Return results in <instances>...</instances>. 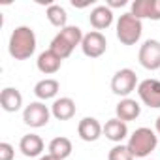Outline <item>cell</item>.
Returning a JSON list of instances; mask_svg holds the SVG:
<instances>
[{
    "label": "cell",
    "instance_id": "cell-20",
    "mask_svg": "<svg viewBox=\"0 0 160 160\" xmlns=\"http://www.w3.org/2000/svg\"><path fill=\"white\" fill-rule=\"evenodd\" d=\"M45 17H47V21L53 27H57L60 30L68 27V13H66V10L60 4H49L47 12H45Z\"/></svg>",
    "mask_w": 160,
    "mask_h": 160
},
{
    "label": "cell",
    "instance_id": "cell-5",
    "mask_svg": "<svg viewBox=\"0 0 160 160\" xmlns=\"http://www.w3.org/2000/svg\"><path fill=\"white\" fill-rule=\"evenodd\" d=\"M51 117V108H47L43 102H30L23 109V122L30 128H43Z\"/></svg>",
    "mask_w": 160,
    "mask_h": 160
},
{
    "label": "cell",
    "instance_id": "cell-11",
    "mask_svg": "<svg viewBox=\"0 0 160 160\" xmlns=\"http://www.w3.org/2000/svg\"><path fill=\"white\" fill-rule=\"evenodd\" d=\"M104 136H106L109 141H113L115 145H117V143H122V141L128 138V126H126L124 121L113 117V119L106 121V124H104Z\"/></svg>",
    "mask_w": 160,
    "mask_h": 160
},
{
    "label": "cell",
    "instance_id": "cell-18",
    "mask_svg": "<svg viewBox=\"0 0 160 160\" xmlns=\"http://www.w3.org/2000/svg\"><path fill=\"white\" fill-rule=\"evenodd\" d=\"M36 66H38V70H40L42 73H45V75H53V73H57V72L60 70V66H62V58H58L51 49H47V51H43V53L38 55Z\"/></svg>",
    "mask_w": 160,
    "mask_h": 160
},
{
    "label": "cell",
    "instance_id": "cell-27",
    "mask_svg": "<svg viewBox=\"0 0 160 160\" xmlns=\"http://www.w3.org/2000/svg\"><path fill=\"white\" fill-rule=\"evenodd\" d=\"M40 160H57V158H53V156H49V154H45V156H40Z\"/></svg>",
    "mask_w": 160,
    "mask_h": 160
},
{
    "label": "cell",
    "instance_id": "cell-26",
    "mask_svg": "<svg viewBox=\"0 0 160 160\" xmlns=\"http://www.w3.org/2000/svg\"><path fill=\"white\" fill-rule=\"evenodd\" d=\"M154 132L160 136V115L156 117V121H154Z\"/></svg>",
    "mask_w": 160,
    "mask_h": 160
},
{
    "label": "cell",
    "instance_id": "cell-19",
    "mask_svg": "<svg viewBox=\"0 0 160 160\" xmlns=\"http://www.w3.org/2000/svg\"><path fill=\"white\" fill-rule=\"evenodd\" d=\"M47 151H49V152H47L49 156H53V158H57V160H66V158L72 154L73 147H72V141H70L68 138L58 136V138H53V139H51Z\"/></svg>",
    "mask_w": 160,
    "mask_h": 160
},
{
    "label": "cell",
    "instance_id": "cell-14",
    "mask_svg": "<svg viewBox=\"0 0 160 160\" xmlns=\"http://www.w3.org/2000/svg\"><path fill=\"white\" fill-rule=\"evenodd\" d=\"M75 102L70 96H60L51 104V115L57 121H70L75 115Z\"/></svg>",
    "mask_w": 160,
    "mask_h": 160
},
{
    "label": "cell",
    "instance_id": "cell-3",
    "mask_svg": "<svg viewBox=\"0 0 160 160\" xmlns=\"http://www.w3.org/2000/svg\"><path fill=\"white\" fill-rule=\"evenodd\" d=\"M117 40L122 45H136L143 34V25L138 17H134L130 12L122 13L117 19Z\"/></svg>",
    "mask_w": 160,
    "mask_h": 160
},
{
    "label": "cell",
    "instance_id": "cell-12",
    "mask_svg": "<svg viewBox=\"0 0 160 160\" xmlns=\"http://www.w3.org/2000/svg\"><path fill=\"white\" fill-rule=\"evenodd\" d=\"M0 108L8 113H15L23 108V94L15 87H6L0 92Z\"/></svg>",
    "mask_w": 160,
    "mask_h": 160
},
{
    "label": "cell",
    "instance_id": "cell-10",
    "mask_svg": "<svg viewBox=\"0 0 160 160\" xmlns=\"http://www.w3.org/2000/svg\"><path fill=\"white\" fill-rule=\"evenodd\" d=\"M77 134H79V138H81L83 141L91 143V141L100 139V136L104 134V126L100 124L98 119H94V117H85V119L79 121V124H77Z\"/></svg>",
    "mask_w": 160,
    "mask_h": 160
},
{
    "label": "cell",
    "instance_id": "cell-21",
    "mask_svg": "<svg viewBox=\"0 0 160 160\" xmlns=\"http://www.w3.org/2000/svg\"><path fill=\"white\" fill-rule=\"evenodd\" d=\"M49 49H51L58 58H62V60H64V58H68V57L72 55V51H73V47H72V45H70V43H68L60 34H57V36L51 40Z\"/></svg>",
    "mask_w": 160,
    "mask_h": 160
},
{
    "label": "cell",
    "instance_id": "cell-13",
    "mask_svg": "<svg viewBox=\"0 0 160 160\" xmlns=\"http://www.w3.org/2000/svg\"><path fill=\"white\" fill-rule=\"evenodd\" d=\"M89 23L94 30H106L113 25V10L108 6H96L91 15H89Z\"/></svg>",
    "mask_w": 160,
    "mask_h": 160
},
{
    "label": "cell",
    "instance_id": "cell-8",
    "mask_svg": "<svg viewBox=\"0 0 160 160\" xmlns=\"http://www.w3.org/2000/svg\"><path fill=\"white\" fill-rule=\"evenodd\" d=\"M139 100L152 109H160V81L158 79H143L138 85Z\"/></svg>",
    "mask_w": 160,
    "mask_h": 160
},
{
    "label": "cell",
    "instance_id": "cell-7",
    "mask_svg": "<svg viewBox=\"0 0 160 160\" xmlns=\"http://www.w3.org/2000/svg\"><path fill=\"white\" fill-rule=\"evenodd\" d=\"M108 49V40L102 32L98 30H91L89 34H85L83 42H81V51L85 57L89 58H98L106 53Z\"/></svg>",
    "mask_w": 160,
    "mask_h": 160
},
{
    "label": "cell",
    "instance_id": "cell-6",
    "mask_svg": "<svg viewBox=\"0 0 160 160\" xmlns=\"http://www.w3.org/2000/svg\"><path fill=\"white\" fill-rule=\"evenodd\" d=\"M138 60L145 70H160V42L158 40H145L139 47Z\"/></svg>",
    "mask_w": 160,
    "mask_h": 160
},
{
    "label": "cell",
    "instance_id": "cell-4",
    "mask_svg": "<svg viewBox=\"0 0 160 160\" xmlns=\"http://www.w3.org/2000/svg\"><path fill=\"white\" fill-rule=\"evenodd\" d=\"M138 75L130 68H121L111 77V91L121 98H128L134 91H138Z\"/></svg>",
    "mask_w": 160,
    "mask_h": 160
},
{
    "label": "cell",
    "instance_id": "cell-23",
    "mask_svg": "<svg viewBox=\"0 0 160 160\" xmlns=\"http://www.w3.org/2000/svg\"><path fill=\"white\" fill-rule=\"evenodd\" d=\"M108 160H134V154L130 152V149L122 143H117L109 149L108 152Z\"/></svg>",
    "mask_w": 160,
    "mask_h": 160
},
{
    "label": "cell",
    "instance_id": "cell-22",
    "mask_svg": "<svg viewBox=\"0 0 160 160\" xmlns=\"http://www.w3.org/2000/svg\"><path fill=\"white\" fill-rule=\"evenodd\" d=\"M58 34L75 49L77 45H81V42H83V38H85V34L81 32V28H79V27H72V25H68L66 28H62V30H58Z\"/></svg>",
    "mask_w": 160,
    "mask_h": 160
},
{
    "label": "cell",
    "instance_id": "cell-1",
    "mask_svg": "<svg viewBox=\"0 0 160 160\" xmlns=\"http://www.w3.org/2000/svg\"><path fill=\"white\" fill-rule=\"evenodd\" d=\"M8 51L12 55V58L15 60H27L34 55L36 51V34L30 27L21 25L17 28H13L10 42H8Z\"/></svg>",
    "mask_w": 160,
    "mask_h": 160
},
{
    "label": "cell",
    "instance_id": "cell-28",
    "mask_svg": "<svg viewBox=\"0 0 160 160\" xmlns=\"http://www.w3.org/2000/svg\"><path fill=\"white\" fill-rule=\"evenodd\" d=\"M145 160H149V158H145Z\"/></svg>",
    "mask_w": 160,
    "mask_h": 160
},
{
    "label": "cell",
    "instance_id": "cell-2",
    "mask_svg": "<svg viewBox=\"0 0 160 160\" xmlns=\"http://www.w3.org/2000/svg\"><path fill=\"white\" fill-rule=\"evenodd\" d=\"M156 145H158V134L147 126L134 130L128 136V143H126V147L130 149L134 158H141V160H145L156 149Z\"/></svg>",
    "mask_w": 160,
    "mask_h": 160
},
{
    "label": "cell",
    "instance_id": "cell-17",
    "mask_svg": "<svg viewBox=\"0 0 160 160\" xmlns=\"http://www.w3.org/2000/svg\"><path fill=\"white\" fill-rule=\"evenodd\" d=\"M58 91H60V83L53 77H45V79H42V81H38L34 85V94L40 102H45V100H51V98L57 100Z\"/></svg>",
    "mask_w": 160,
    "mask_h": 160
},
{
    "label": "cell",
    "instance_id": "cell-15",
    "mask_svg": "<svg viewBox=\"0 0 160 160\" xmlns=\"http://www.w3.org/2000/svg\"><path fill=\"white\" fill-rule=\"evenodd\" d=\"M141 113V106L134 100V98H122L117 106H115V117L124 121V122H130V121H136Z\"/></svg>",
    "mask_w": 160,
    "mask_h": 160
},
{
    "label": "cell",
    "instance_id": "cell-9",
    "mask_svg": "<svg viewBox=\"0 0 160 160\" xmlns=\"http://www.w3.org/2000/svg\"><path fill=\"white\" fill-rule=\"evenodd\" d=\"M130 13L139 21L143 19L160 21V0H134Z\"/></svg>",
    "mask_w": 160,
    "mask_h": 160
},
{
    "label": "cell",
    "instance_id": "cell-16",
    "mask_svg": "<svg viewBox=\"0 0 160 160\" xmlns=\"http://www.w3.org/2000/svg\"><path fill=\"white\" fill-rule=\"evenodd\" d=\"M43 139L38 134H27L21 138L19 141V151L27 156V158H36L43 152Z\"/></svg>",
    "mask_w": 160,
    "mask_h": 160
},
{
    "label": "cell",
    "instance_id": "cell-24",
    "mask_svg": "<svg viewBox=\"0 0 160 160\" xmlns=\"http://www.w3.org/2000/svg\"><path fill=\"white\" fill-rule=\"evenodd\" d=\"M13 156H15V149L12 143L8 141L0 143V160H13Z\"/></svg>",
    "mask_w": 160,
    "mask_h": 160
},
{
    "label": "cell",
    "instance_id": "cell-25",
    "mask_svg": "<svg viewBox=\"0 0 160 160\" xmlns=\"http://www.w3.org/2000/svg\"><path fill=\"white\" fill-rule=\"evenodd\" d=\"M122 6H126V0H111V2H108V8H122Z\"/></svg>",
    "mask_w": 160,
    "mask_h": 160
}]
</instances>
